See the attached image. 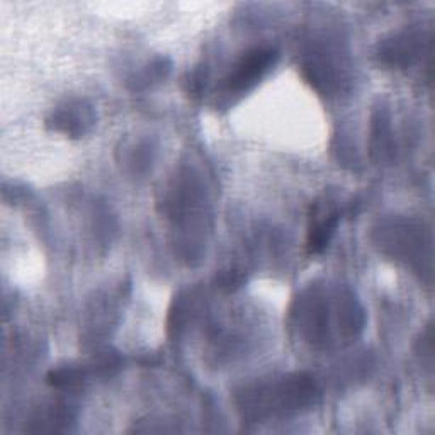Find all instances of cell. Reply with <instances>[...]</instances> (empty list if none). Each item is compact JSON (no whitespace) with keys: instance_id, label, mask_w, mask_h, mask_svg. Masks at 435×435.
<instances>
[{"instance_id":"6","label":"cell","mask_w":435,"mask_h":435,"mask_svg":"<svg viewBox=\"0 0 435 435\" xmlns=\"http://www.w3.org/2000/svg\"><path fill=\"white\" fill-rule=\"evenodd\" d=\"M243 281H245V277L240 276L238 272H226V274H223V276H220V279H218V286L225 291H233V290H237V287L242 286Z\"/></svg>"},{"instance_id":"1","label":"cell","mask_w":435,"mask_h":435,"mask_svg":"<svg viewBox=\"0 0 435 435\" xmlns=\"http://www.w3.org/2000/svg\"><path fill=\"white\" fill-rule=\"evenodd\" d=\"M279 53L274 48H255L243 55L225 80L228 94H242L255 86L276 65Z\"/></svg>"},{"instance_id":"7","label":"cell","mask_w":435,"mask_h":435,"mask_svg":"<svg viewBox=\"0 0 435 435\" xmlns=\"http://www.w3.org/2000/svg\"><path fill=\"white\" fill-rule=\"evenodd\" d=\"M185 91L193 96H199L204 88V77L201 73H189V80L185 82Z\"/></svg>"},{"instance_id":"4","label":"cell","mask_w":435,"mask_h":435,"mask_svg":"<svg viewBox=\"0 0 435 435\" xmlns=\"http://www.w3.org/2000/svg\"><path fill=\"white\" fill-rule=\"evenodd\" d=\"M92 374H97L99 377H111L121 369V357L118 352L108 350V352H102L92 361L91 366Z\"/></svg>"},{"instance_id":"3","label":"cell","mask_w":435,"mask_h":435,"mask_svg":"<svg viewBox=\"0 0 435 435\" xmlns=\"http://www.w3.org/2000/svg\"><path fill=\"white\" fill-rule=\"evenodd\" d=\"M88 374H92L91 367L66 366L48 372L46 381L56 389H75L86 383Z\"/></svg>"},{"instance_id":"5","label":"cell","mask_w":435,"mask_h":435,"mask_svg":"<svg viewBox=\"0 0 435 435\" xmlns=\"http://www.w3.org/2000/svg\"><path fill=\"white\" fill-rule=\"evenodd\" d=\"M55 130L63 131L66 135H80L83 131V118L73 113V109H65L53 116Z\"/></svg>"},{"instance_id":"2","label":"cell","mask_w":435,"mask_h":435,"mask_svg":"<svg viewBox=\"0 0 435 435\" xmlns=\"http://www.w3.org/2000/svg\"><path fill=\"white\" fill-rule=\"evenodd\" d=\"M339 213L334 210H325L322 204H314L312 213V225L308 233V252L312 255L322 254L325 250L330 238L334 237L337 225H339Z\"/></svg>"}]
</instances>
